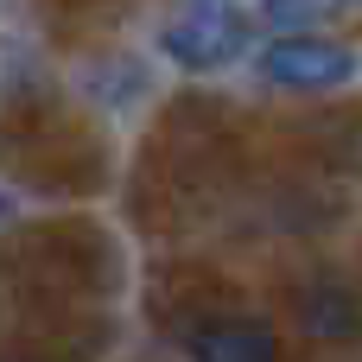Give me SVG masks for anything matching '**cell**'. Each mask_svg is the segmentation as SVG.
Segmentation results:
<instances>
[{
    "instance_id": "6da1fadb",
    "label": "cell",
    "mask_w": 362,
    "mask_h": 362,
    "mask_svg": "<svg viewBox=\"0 0 362 362\" xmlns=\"http://www.w3.org/2000/svg\"><path fill=\"white\" fill-rule=\"evenodd\" d=\"M261 76L280 89H331V83L356 76V57L331 38H280L261 51Z\"/></svg>"
},
{
    "instance_id": "7a4b0ae2",
    "label": "cell",
    "mask_w": 362,
    "mask_h": 362,
    "mask_svg": "<svg viewBox=\"0 0 362 362\" xmlns=\"http://www.w3.org/2000/svg\"><path fill=\"white\" fill-rule=\"evenodd\" d=\"M165 51H172L185 70H216V64H229V57L242 51V25H235L229 13H191V19H178V25L165 32Z\"/></svg>"
},
{
    "instance_id": "3957f363",
    "label": "cell",
    "mask_w": 362,
    "mask_h": 362,
    "mask_svg": "<svg viewBox=\"0 0 362 362\" xmlns=\"http://www.w3.org/2000/svg\"><path fill=\"white\" fill-rule=\"evenodd\" d=\"M191 356L197 362H280V344L255 318H223V325L191 331Z\"/></svg>"
},
{
    "instance_id": "277c9868",
    "label": "cell",
    "mask_w": 362,
    "mask_h": 362,
    "mask_svg": "<svg viewBox=\"0 0 362 362\" xmlns=\"http://www.w3.org/2000/svg\"><path fill=\"white\" fill-rule=\"evenodd\" d=\"M299 318H305L312 337H331V344L362 337V305L350 293H337V286H312V293L299 299Z\"/></svg>"
},
{
    "instance_id": "5b68a950",
    "label": "cell",
    "mask_w": 362,
    "mask_h": 362,
    "mask_svg": "<svg viewBox=\"0 0 362 362\" xmlns=\"http://www.w3.org/2000/svg\"><path fill=\"white\" fill-rule=\"evenodd\" d=\"M337 0H261V13L274 19V25H312V19H325Z\"/></svg>"
},
{
    "instance_id": "8992f818",
    "label": "cell",
    "mask_w": 362,
    "mask_h": 362,
    "mask_svg": "<svg viewBox=\"0 0 362 362\" xmlns=\"http://www.w3.org/2000/svg\"><path fill=\"white\" fill-rule=\"evenodd\" d=\"M0 216H6V197H0Z\"/></svg>"
},
{
    "instance_id": "52a82bcc",
    "label": "cell",
    "mask_w": 362,
    "mask_h": 362,
    "mask_svg": "<svg viewBox=\"0 0 362 362\" xmlns=\"http://www.w3.org/2000/svg\"><path fill=\"white\" fill-rule=\"evenodd\" d=\"M337 6H344V0H337Z\"/></svg>"
}]
</instances>
